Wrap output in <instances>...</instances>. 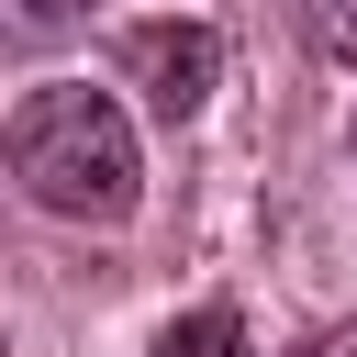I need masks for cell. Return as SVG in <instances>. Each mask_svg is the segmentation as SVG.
<instances>
[{"instance_id": "obj_2", "label": "cell", "mask_w": 357, "mask_h": 357, "mask_svg": "<svg viewBox=\"0 0 357 357\" xmlns=\"http://www.w3.org/2000/svg\"><path fill=\"white\" fill-rule=\"evenodd\" d=\"M112 56H123V78L145 89L156 123H190V112L223 89V33H212V22H134Z\"/></svg>"}, {"instance_id": "obj_6", "label": "cell", "mask_w": 357, "mask_h": 357, "mask_svg": "<svg viewBox=\"0 0 357 357\" xmlns=\"http://www.w3.org/2000/svg\"><path fill=\"white\" fill-rule=\"evenodd\" d=\"M346 156H357V123H346Z\"/></svg>"}, {"instance_id": "obj_3", "label": "cell", "mask_w": 357, "mask_h": 357, "mask_svg": "<svg viewBox=\"0 0 357 357\" xmlns=\"http://www.w3.org/2000/svg\"><path fill=\"white\" fill-rule=\"evenodd\" d=\"M156 357H257V346H245V324L212 301V312H178V324L156 335Z\"/></svg>"}, {"instance_id": "obj_4", "label": "cell", "mask_w": 357, "mask_h": 357, "mask_svg": "<svg viewBox=\"0 0 357 357\" xmlns=\"http://www.w3.org/2000/svg\"><path fill=\"white\" fill-rule=\"evenodd\" d=\"M301 22H312V45H324V56H346V67H357V0H301Z\"/></svg>"}, {"instance_id": "obj_1", "label": "cell", "mask_w": 357, "mask_h": 357, "mask_svg": "<svg viewBox=\"0 0 357 357\" xmlns=\"http://www.w3.org/2000/svg\"><path fill=\"white\" fill-rule=\"evenodd\" d=\"M11 178L56 223H123L134 190H145V145H134V123H123L112 89L56 78V89L11 100Z\"/></svg>"}, {"instance_id": "obj_5", "label": "cell", "mask_w": 357, "mask_h": 357, "mask_svg": "<svg viewBox=\"0 0 357 357\" xmlns=\"http://www.w3.org/2000/svg\"><path fill=\"white\" fill-rule=\"evenodd\" d=\"M301 357H357V324H324V335H301Z\"/></svg>"}]
</instances>
